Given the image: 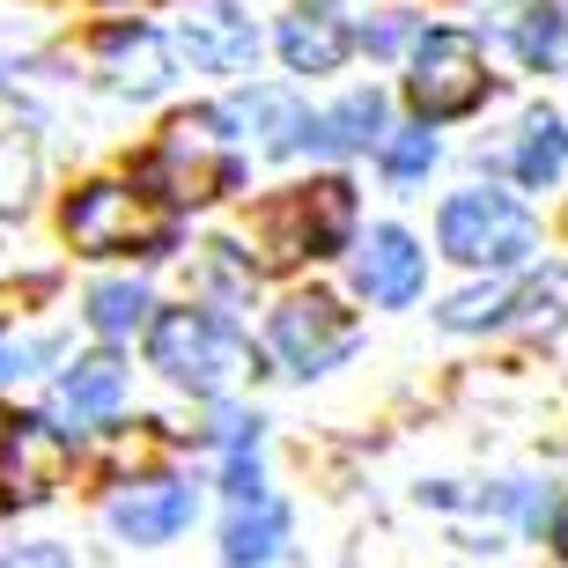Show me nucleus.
Listing matches in <instances>:
<instances>
[{"label": "nucleus", "instance_id": "nucleus-1", "mask_svg": "<svg viewBox=\"0 0 568 568\" xmlns=\"http://www.w3.org/2000/svg\"><path fill=\"white\" fill-rule=\"evenodd\" d=\"M347 230H355V192L339 185V178H317V185L274 192V200L252 214V252H258L266 274H281V266H295V258L339 252Z\"/></svg>", "mask_w": 568, "mask_h": 568}, {"label": "nucleus", "instance_id": "nucleus-2", "mask_svg": "<svg viewBox=\"0 0 568 568\" xmlns=\"http://www.w3.org/2000/svg\"><path fill=\"white\" fill-rule=\"evenodd\" d=\"M230 178H236V148H230V133H222L214 111H185L141 163V185L155 192L163 207H200V200H214Z\"/></svg>", "mask_w": 568, "mask_h": 568}, {"label": "nucleus", "instance_id": "nucleus-3", "mask_svg": "<svg viewBox=\"0 0 568 568\" xmlns=\"http://www.w3.org/2000/svg\"><path fill=\"white\" fill-rule=\"evenodd\" d=\"M443 252L458 258V266H525L539 230H531V214L509 200V192H458V200H443Z\"/></svg>", "mask_w": 568, "mask_h": 568}, {"label": "nucleus", "instance_id": "nucleus-4", "mask_svg": "<svg viewBox=\"0 0 568 568\" xmlns=\"http://www.w3.org/2000/svg\"><path fill=\"white\" fill-rule=\"evenodd\" d=\"M170 236V207L148 200V185H82L67 200V244L74 252H155Z\"/></svg>", "mask_w": 568, "mask_h": 568}, {"label": "nucleus", "instance_id": "nucleus-5", "mask_svg": "<svg viewBox=\"0 0 568 568\" xmlns=\"http://www.w3.org/2000/svg\"><path fill=\"white\" fill-rule=\"evenodd\" d=\"M148 362H155L170 384L222 392V384L244 369V339H236V325H222L214 311H163L155 333H148Z\"/></svg>", "mask_w": 568, "mask_h": 568}, {"label": "nucleus", "instance_id": "nucleus-6", "mask_svg": "<svg viewBox=\"0 0 568 568\" xmlns=\"http://www.w3.org/2000/svg\"><path fill=\"white\" fill-rule=\"evenodd\" d=\"M406 89H414L422 119H458V111H473V104L487 97V60H480V44L465 38V30H428L422 52H414V74H406Z\"/></svg>", "mask_w": 568, "mask_h": 568}, {"label": "nucleus", "instance_id": "nucleus-7", "mask_svg": "<svg viewBox=\"0 0 568 568\" xmlns=\"http://www.w3.org/2000/svg\"><path fill=\"white\" fill-rule=\"evenodd\" d=\"M274 355L288 362L295 377H317V369H333L347 347H355V317L339 311L333 295H295L274 311Z\"/></svg>", "mask_w": 568, "mask_h": 568}, {"label": "nucleus", "instance_id": "nucleus-8", "mask_svg": "<svg viewBox=\"0 0 568 568\" xmlns=\"http://www.w3.org/2000/svg\"><path fill=\"white\" fill-rule=\"evenodd\" d=\"M111 525L126 531L133 547H155V539H178L192 525V487L185 480H141L111 495Z\"/></svg>", "mask_w": 568, "mask_h": 568}, {"label": "nucleus", "instance_id": "nucleus-9", "mask_svg": "<svg viewBox=\"0 0 568 568\" xmlns=\"http://www.w3.org/2000/svg\"><path fill=\"white\" fill-rule=\"evenodd\" d=\"M355 288L369 295V303H384V311L414 303V295H422V252H414V236L406 230H377L369 236L362 258H355Z\"/></svg>", "mask_w": 568, "mask_h": 568}, {"label": "nucleus", "instance_id": "nucleus-10", "mask_svg": "<svg viewBox=\"0 0 568 568\" xmlns=\"http://www.w3.org/2000/svg\"><path fill=\"white\" fill-rule=\"evenodd\" d=\"M281 539H288V509L258 487V495L230 503V525H222V561H230V568H266L281 554Z\"/></svg>", "mask_w": 568, "mask_h": 568}, {"label": "nucleus", "instance_id": "nucleus-11", "mask_svg": "<svg viewBox=\"0 0 568 568\" xmlns=\"http://www.w3.org/2000/svg\"><path fill=\"white\" fill-rule=\"evenodd\" d=\"M347 16H339V8H325V0H317V8H295L288 22H281V60L295 67V74H333L339 60H347Z\"/></svg>", "mask_w": 568, "mask_h": 568}, {"label": "nucleus", "instance_id": "nucleus-12", "mask_svg": "<svg viewBox=\"0 0 568 568\" xmlns=\"http://www.w3.org/2000/svg\"><path fill=\"white\" fill-rule=\"evenodd\" d=\"M185 52L192 67H207V74H244L258 60V30L252 16H236V8H200L185 30Z\"/></svg>", "mask_w": 568, "mask_h": 568}, {"label": "nucleus", "instance_id": "nucleus-13", "mask_svg": "<svg viewBox=\"0 0 568 568\" xmlns=\"http://www.w3.org/2000/svg\"><path fill=\"white\" fill-rule=\"evenodd\" d=\"M119 406H126V377H119V362L97 355V362H74V369L60 377V414L74 428H104Z\"/></svg>", "mask_w": 568, "mask_h": 568}, {"label": "nucleus", "instance_id": "nucleus-14", "mask_svg": "<svg viewBox=\"0 0 568 568\" xmlns=\"http://www.w3.org/2000/svg\"><path fill=\"white\" fill-rule=\"evenodd\" d=\"M60 465H67V443L52 436V428L44 422H16V443H8V480H16L8 495H16V503H38Z\"/></svg>", "mask_w": 568, "mask_h": 568}, {"label": "nucleus", "instance_id": "nucleus-15", "mask_svg": "<svg viewBox=\"0 0 568 568\" xmlns=\"http://www.w3.org/2000/svg\"><path fill=\"white\" fill-rule=\"evenodd\" d=\"M104 67L119 74V89H133V97L170 89V60H163V38H155V30H111L104 38Z\"/></svg>", "mask_w": 568, "mask_h": 568}, {"label": "nucleus", "instance_id": "nucleus-16", "mask_svg": "<svg viewBox=\"0 0 568 568\" xmlns=\"http://www.w3.org/2000/svg\"><path fill=\"white\" fill-rule=\"evenodd\" d=\"M517 52H525L531 67L561 74L568 67V0H531L525 16H517Z\"/></svg>", "mask_w": 568, "mask_h": 568}, {"label": "nucleus", "instance_id": "nucleus-17", "mask_svg": "<svg viewBox=\"0 0 568 568\" xmlns=\"http://www.w3.org/2000/svg\"><path fill=\"white\" fill-rule=\"evenodd\" d=\"M377 126H384V97H377V89H362V97H347L339 111H325V119H317L311 148H325V155H347V148L377 141Z\"/></svg>", "mask_w": 568, "mask_h": 568}, {"label": "nucleus", "instance_id": "nucleus-18", "mask_svg": "<svg viewBox=\"0 0 568 568\" xmlns=\"http://www.w3.org/2000/svg\"><path fill=\"white\" fill-rule=\"evenodd\" d=\"M561 170H568V126L561 119H531L525 148H517V178H525V185H554Z\"/></svg>", "mask_w": 568, "mask_h": 568}, {"label": "nucleus", "instance_id": "nucleus-19", "mask_svg": "<svg viewBox=\"0 0 568 568\" xmlns=\"http://www.w3.org/2000/svg\"><path fill=\"white\" fill-rule=\"evenodd\" d=\"M141 311H148L141 281H104V288H89V325H97L104 339H126L133 325H141Z\"/></svg>", "mask_w": 568, "mask_h": 568}, {"label": "nucleus", "instance_id": "nucleus-20", "mask_svg": "<svg viewBox=\"0 0 568 568\" xmlns=\"http://www.w3.org/2000/svg\"><path fill=\"white\" fill-rule=\"evenodd\" d=\"M252 119L266 126V148L274 155H288V148H311V133H317V119L295 97H252Z\"/></svg>", "mask_w": 568, "mask_h": 568}, {"label": "nucleus", "instance_id": "nucleus-21", "mask_svg": "<svg viewBox=\"0 0 568 568\" xmlns=\"http://www.w3.org/2000/svg\"><path fill=\"white\" fill-rule=\"evenodd\" d=\"M509 303H517L509 288H465V295L443 303V325H450V333H480V325H503Z\"/></svg>", "mask_w": 568, "mask_h": 568}, {"label": "nucleus", "instance_id": "nucleus-22", "mask_svg": "<svg viewBox=\"0 0 568 568\" xmlns=\"http://www.w3.org/2000/svg\"><path fill=\"white\" fill-rule=\"evenodd\" d=\"M428 163H436V133H422V126L399 133V141L384 148V170H392V178H422Z\"/></svg>", "mask_w": 568, "mask_h": 568}, {"label": "nucleus", "instance_id": "nucleus-23", "mask_svg": "<svg viewBox=\"0 0 568 568\" xmlns=\"http://www.w3.org/2000/svg\"><path fill=\"white\" fill-rule=\"evenodd\" d=\"M0 568H67V554L60 547H16Z\"/></svg>", "mask_w": 568, "mask_h": 568}, {"label": "nucleus", "instance_id": "nucleus-24", "mask_svg": "<svg viewBox=\"0 0 568 568\" xmlns=\"http://www.w3.org/2000/svg\"><path fill=\"white\" fill-rule=\"evenodd\" d=\"M8 443H16V422L0 414V503H8Z\"/></svg>", "mask_w": 568, "mask_h": 568}, {"label": "nucleus", "instance_id": "nucleus-25", "mask_svg": "<svg viewBox=\"0 0 568 568\" xmlns=\"http://www.w3.org/2000/svg\"><path fill=\"white\" fill-rule=\"evenodd\" d=\"M8 369H22V355H16V347H0V377H8Z\"/></svg>", "mask_w": 568, "mask_h": 568}, {"label": "nucleus", "instance_id": "nucleus-26", "mask_svg": "<svg viewBox=\"0 0 568 568\" xmlns=\"http://www.w3.org/2000/svg\"><path fill=\"white\" fill-rule=\"evenodd\" d=\"M554 539H561V554H568V509H561V525H554Z\"/></svg>", "mask_w": 568, "mask_h": 568}]
</instances>
